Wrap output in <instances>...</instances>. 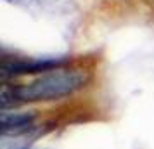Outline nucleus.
Instances as JSON below:
<instances>
[{
    "mask_svg": "<svg viewBox=\"0 0 154 149\" xmlns=\"http://www.w3.org/2000/svg\"><path fill=\"white\" fill-rule=\"evenodd\" d=\"M90 71L75 66H64L42 73L29 83H23V85H11L4 82L0 94L2 111H7L9 107H16L19 104L50 102V101L69 97L85 88L90 83Z\"/></svg>",
    "mask_w": 154,
    "mask_h": 149,
    "instance_id": "obj_1",
    "label": "nucleus"
},
{
    "mask_svg": "<svg viewBox=\"0 0 154 149\" xmlns=\"http://www.w3.org/2000/svg\"><path fill=\"white\" fill-rule=\"evenodd\" d=\"M71 64V57H9L7 54L2 56L0 75L2 80L7 82L9 78L23 76V75H42L47 71L64 68Z\"/></svg>",
    "mask_w": 154,
    "mask_h": 149,
    "instance_id": "obj_2",
    "label": "nucleus"
},
{
    "mask_svg": "<svg viewBox=\"0 0 154 149\" xmlns=\"http://www.w3.org/2000/svg\"><path fill=\"white\" fill-rule=\"evenodd\" d=\"M38 114L35 111L28 113H9L2 111V135H21L35 128Z\"/></svg>",
    "mask_w": 154,
    "mask_h": 149,
    "instance_id": "obj_3",
    "label": "nucleus"
},
{
    "mask_svg": "<svg viewBox=\"0 0 154 149\" xmlns=\"http://www.w3.org/2000/svg\"><path fill=\"white\" fill-rule=\"evenodd\" d=\"M17 149H29V147H17Z\"/></svg>",
    "mask_w": 154,
    "mask_h": 149,
    "instance_id": "obj_4",
    "label": "nucleus"
}]
</instances>
